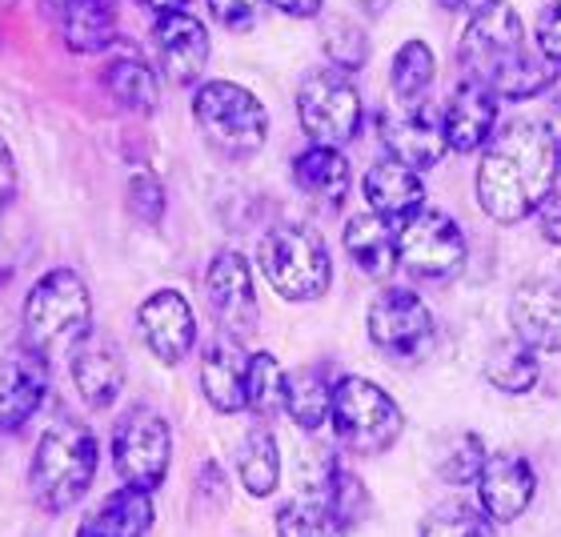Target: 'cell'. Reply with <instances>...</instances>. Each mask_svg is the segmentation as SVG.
Wrapping results in <instances>:
<instances>
[{"mask_svg": "<svg viewBox=\"0 0 561 537\" xmlns=\"http://www.w3.org/2000/svg\"><path fill=\"white\" fill-rule=\"evenodd\" d=\"M558 181V140L550 125L517 117L493 133L478 164V205L497 225L534 217Z\"/></svg>", "mask_w": 561, "mask_h": 537, "instance_id": "obj_1", "label": "cell"}, {"mask_svg": "<svg viewBox=\"0 0 561 537\" xmlns=\"http://www.w3.org/2000/svg\"><path fill=\"white\" fill-rule=\"evenodd\" d=\"M96 466H101L96 433L65 413L53 425H45L36 442L33 461H28V493L45 514H65L93 490Z\"/></svg>", "mask_w": 561, "mask_h": 537, "instance_id": "obj_2", "label": "cell"}, {"mask_svg": "<svg viewBox=\"0 0 561 537\" xmlns=\"http://www.w3.org/2000/svg\"><path fill=\"white\" fill-rule=\"evenodd\" d=\"M24 338L45 362L72 357L81 341L93 338V293L81 273L48 268L24 297Z\"/></svg>", "mask_w": 561, "mask_h": 537, "instance_id": "obj_3", "label": "cell"}, {"mask_svg": "<svg viewBox=\"0 0 561 537\" xmlns=\"http://www.w3.org/2000/svg\"><path fill=\"white\" fill-rule=\"evenodd\" d=\"M193 121L201 137L209 140V149L221 157L245 161L257 157L270 140V113L245 84L233 81H209L193 89Z\"/></svg>", "mask_w": 561, "mask_h": 537, "instance_id": "obj_4", "label": "cell"}, {"mask_svg": "<svg viewBox=\"0 0 561 537\" xmlns=\"http://www.w3.org/2000/svg\"><path fill=\"white\" fill-rule=\"evenodd\" d=\"M337 442L357 457L386 454L405 430V413L386 389L369 377H337L333 381V409H329Z\"/></svg>", "mask_w": 561, "mask_h": 537, "instance_id": "obj_5", "label": "cell"}, {"mask_svg": "<svg viewBox=\"0 0 561 537\" xmlns=\"http://www.w3.org/2000/svg\"><path fill=\"white\" fill-rule=\"evenodd\" d=\"M261 273L285 301H317L333 281L325 241L309 225H277L261 241Z\"/></svg>", "mask_w": 561, "mask_h": 537, "instance_id": "obj_6", "label": "cell"}, {"mask_svg": "<svg viewBox=\"0 0 561 537\" xmlns=\"http://www.w3.org/2000/svg\"><path fill=\"white\" fill-rule=\"evenodd\" d=\"M297 117L305 137L325 149H341L362 133V93L350 72L341 69H313L297 89Z\"/></svg>", "mask_w": 561, "mask_h": 537, "instance_id": "obj_7", "label": "cell"}, {"mask_svg": "<svg viewBox=\"0 0 561 537\" xmlns=\"http://www.w3.org/2000/svg\"><path fill=\"white\" fill-rule=\"evenodd\" d=\"M173 461V430L169 421L149 405H133L113 425V466L121 485L140 493L161 490Z\"/></svg>", "mask_w": 561, "mask_h": 537, "instance_id": "obj_8", "label": "cell"}, {"mask_svg": "<svg viewBox=\"0 0 561 537\" xmlns=\"http://www.w3.org/2000/svg\"><path fill=\"white\" fill-rule=\"evenodd\" d=\"M522 53H526L522 16L514 12V4L490 0L485 9L469 16L461 45H457V65H461L466 81H481L493 89Z\"/></svg>", "mask_w": 561, "mask_h": 537, "instance_id": "obj_9", "label": "cell"}, {"mask_svg": "<svg viewBox=\"0 0 561 537\" xmlns=\"http://www.w3.org/2000/svg\"><path fill=\"white\" fill-rule=\"evenodd\" d=\"M398 265L417 281H449L466 268V233L442 209H417L398 229Z\"/></svg>", "mask_w": 561, "mask_h": 537, "instance_id": "obj_10", "label": "cell"}, {"mask_svg": "<svg viewBox=\"0 0 561 537\" xmlns=\"http://www.w3.org/2000/svg\"><path fill=\"white\" fill-rule=\"evenodd\" d=\"M369 341L393 362L430 357L433 341H437L430 305L413 289H381L369 305Z\"/></svg>", "mask_w": 561, "mask_h": 537, "instance_id": "obj_11", "label": "cell"}, {"mask_svg": "<svg viewBox=\"0 0 561 537\" xmlns=\"http://www.w3.org/2000/svg\"><path fill=\"white\" fill-rule=\"evenodd\" d=\"M205 297H209V309L217 317L225 338L233 341H253L257 333V285H253V268L241 253L225 249L217 253L205 273Z\"/></svg>", "mask_w": 561, "mask_h": 537, "instance_id": "obj_12", "label": "cell"}, {"mask_svg": "<svg viewBox=\"0 0 561 537\" xmlns=\"http://www.w3.org/2000/svg\"><path fill=\"white\" fill-rule=\"evenodd\" d=\"M137 329L140 341L149 345V353L161 365H181L193 353V341H197L193 305L185 301V293L176 289L149 293L137 309Z\"/></svg>", "mask_w": 561, "mask_h": 537, "instance_id": "obj_13", "label": "cell"}, {"mask_svg": "<svg viewBox=\"0 0 561 537\" xmlns=\"http://www.w3.org/2000/svg\"><path fill=\"white\" fill-rule=\"evenodd\" d=\"M48 362L28 345L0 353V433L24 430L33 413L45 405Z\"/></svg>", "mask_w": 561, "mask_h": 537, "instance_id": "obj_14", "label": "cell"}, {"mask_svg": "<svg viewBox=\"0 0 561 537\" xmlns=\"http://www.w3.org/2000/svg\"><path fill=\"white\" fill-rule=\"evenodd\" d=\"M534 490H538V473L526 461V454L505 449V454L485 457L478 478V502L490 522H517L534 502Z\"/></svg>", "mask_w": 561, "mask_h": 537, "instance_id": "obj_15", "label": "cell"}, {"mask_svg": "<svg viewBox=\"0 0 561 537\" xmlns=\"http://www.w3.org/2000/svg\"><path fill=\"white\" fill-rule=\"evenodd\" d=\"M517 345L529 353H561V285L558 281H522L510 301Z\"/></svg>", "mask_w": 561, "mask_h": 537, "instance_id": "obj_16", "label": "cell"}, {"mask_svg": "<svg viewBox=\"0 0 561 537\" xmlns=\"http://www.w3.org/2000/svg\"><path fill=\"white\" fill-rule=\"evenodd\" d=\"M152 45H157L161 72L173 84L201 81V72H205V65H209V33H205V24H201L193 12H169V16H157Z\"/></svg>", "mask_w": 561, "mask_h": 537, "instance_id": "obj_17", "label": "cell"}, {"mask_svg": "<svg viewBox=\"0 0 561 537\" xmlns=\"http://www.w3.org/2000/svg\"><path fill=\"white\" fill-rule=\"evenodd\" d=\"M69 374H72V386L81 393V401L96 413H105V409L117 405L121 389H125V357L113 341H101V338H89L81 341L69 357Z\"/></svg>", "mask_w": 561, "mask_h": 537, "instance_id": "obj_18", "label": "cell"}, {"mask_svg": "<svg viewBox=\"0 0 561 537\" xmlns=\"http://www.w3.org/2000/svg\"><path fill=\"white\" fill-rule=\"evenodd\" d=\"M65 45L81 57L105 53L117 41V0H41Z\"/></svg>", "mask_w": 561, "mask_h": 537, "instance_id": "obj_19", "label": "cell"}, {"mask_svg": "<svg viewBox=\"0 0 561 537\" xmlns=\"http://www.w3.org/2000/svg\"><path fill=\"white\" fill-rule=\"evenodd\" d=\"M381 145H386L389 161L405 164L413 173H425L445 157V133L442 121L433 117L430 108H413V113H398V117H381Z\"/></svg>", "mask_w": 561, "mask_h": 537, "instance_id": "obj_20", "label": "cell"}, {"mask_svg": "<svg viewBox=\"0 0 561 537\" xmlns=\"http://www.w3.org/2000/svg\"><path fill=\"white\" fill-rule=\"evenodd\" d=\"M493 129H497V93L481 81H461L442 117L445 145L454 152H473L493 137Z\"/></svg>", "mask_w": 561, "mask_h": 537, "instance_id": "obj_21", "label": "cell"}, {"mask_svg": "<svg viewBox=\"0 0 561 537\" xmlns=\"http://www.w3.org/2000/svg\"><path fill=\"white\" fill-rule=\"evenodd\" d=\"M245 357L241 341L213 338V345L201 353V389L217 413H241L245 409Z\"/></svg>", "mask_w": 561, "mask_h": 537, "instance_id": "obj_22", "label": "cell"}, {"mask_svg": "<svg viewBox=\"0 0 561 537\" xmlns=\"http://www.w3.org/2000/svg\"><path fill=\"white\" fill-rule=\"evenodd\" d=\"M362 193L369 201V209L386 221H405L417 209H425V185H421V173L405 169L398 161H377L369 164V173L362 181Z\"/></svg>", "mask_w": 561, "mask_h": 537, "instance_id": "obj_23", "label": "cell"}, {"mask_svg": "<svg viewBox=\"0 0 561 537\" xmlns=\"http://www.w3.org/2000/svg\"><path fill=\"white\" fill-rule=\"evenodd\" d=\"M152 498L140 490L121 485L105 502L89 510L77 526V537H145L152 529Z\"/></svg>", "mask_w": 561, "mask_h": 537, "instance_id": "obj_24", "label": "cell"}, {"mask_svg": "<svg viewBox=\"0 0 561 537\" xmlns=\"http://www.w3.org/2000/svg\"><path fill=\"white\" fill-rule=\"evenodd\" d=\"M345 253L353 258V265L362 268L365 277L386 281L393 268H398V229L377 217V213H357L350 225H345Z\"/></svg>", "mask_w": 561, "mask_h": 537, "instance_id": "obj_25", "label": "cell"}, {"mask_svg": "<svg viewBox=\"0 0 561 537\" xmlns=\"http://www.w3.org/2000/svg\"><path fill=\"white\" fill-rule=\"evenodd\" d=\"M293 181L305 197L317 205L337 209L341 201L350 197V161L341 149H325V145H309V149L293 161Z\"/></svg>", "mask_w": 561, "mask_h": 537, "instance_id": "obj_26", "label": "cell"}, {"mask_svg": "<svg viewBox=\"0 0 561 537\" xmlns=\"http://www.w3.org/2000/svg\"><path fill=\"white\" fill-rule=\"evenodd\" d=\"M105 89L121 108L140 113V117H149L152 108H157V101H161V81H157V69H152L145 57H137V53L108 60Z\"/></svg>", "mask_w": 561, "mask_h": 537, "instance_id": "obj_27", "label": "cell"}, {"mask_svg": "<svg viewBox=\"0 0 561 537\" xmlns=\"http://www.w3.org/2000/svg\"><path fill=\"white\" fill-rule=\"evenodd\" d=\"M329 409H333V377H329V365H301V369H293L285 413L305 433H317L329 421Z\"/></svg>", "mask_w": 561, "mask_h": 537, "instance_id": "obj_28", "label": "cell"}, {"mask_svg": "<svg viewBox=\"0 0 561 537\" xmlns=\"http://www.w3.org/2000/svg\"><path fill=\"white\" fill-rule=\"evenodd\" d=\"M433 77H437V65H433V48L425 41H405V45L393 53V69H389V84L398 93V105L405 113L413 108H425L433 89Z\"/></svg>", "mask_w": 561, "mask_h": 537, "instance_id": "obj_29", "label": "cell"}, {"mask_svg": "<svg viewBox=\"0 0 561 537\" xmlns=\"http://www.w3.org/2000/svg\"><path fill=\"white\" fill-rule=\"evenodd\" d=\"M237 473H241V485L253 498H270L280 485V449H277V437L265 425H253L245 433L241 454H237Z\"/></svg>", "mask_w": 561, "mask_h": 537, "instance_id": "obj_30", "label": "cell"}, {"mask_svg": "<svg viewBox=\"0 0 561 537\" xmlns=\"http://www.w3.org/2000/svg\"><path fill=\"white\" fill-rule=\"evenodd\" d=\"M289 398V374L280 369L273 353H249L245 357V409L257 418H280Z\"/></svg>", "mask_w": 561, "mask_h": 537, "instance_id": "obj_31", "label": "cell"}, {"mask_svg": "<svg viewBox=\"0 0 561 537\" xmlns=\"http://www.w3.org/2000/svg\"><path fill=\"white\" fill-rule=\"evenodd\" d=\"M280 537H350V526L337 517V510L325 498H305L277 510Z\"/></svg>", "mask_w": 561, "mask_h": 537, "instance_id": "obj_32", "label": "cell"}, {"mask_svg": "<svg viewBox=\"0 0 561 537\" xmlns=\"http://www.w3.org/2000/svg\"><path fill=\"white\" fill-rule=\"evenodd\" d=\"M485 381L502 393H529L538 386V353L526 345H497L485 362Z\"/></svg>", "mask_w": 561, "mask_h": 537, "instance_id": "obj_33", "label": "cell"}, {"mask_svg": "<svg viewBox=\"0 0 561 537\" xmlns=\"http://www.w3.org/2000/svg\"><path fill=\"white\" fill-rule=\"evenodd\" d=\"M421 537H497L493 522L481 510L466 502H449L437 505L433 514H425L421 522Z\"/></svg>", "mask_w": 561, "mask_h": 537, "instance_id": "obj_34", "label": "cell"}, {"mask_svg": "<svg viewBox=\"0 0 561 537\" xmlns=\"http://www.w3.org/2000/svg\"><path fill=\"white\" fill-rule=\"evenodd\" d=\"M321 48L333 60V69L341 72H357L369 60V36L345 16H329L325 28H321Z\"/></svg>", "mask_w": 561, "mask_h": 537, "instance_id": "obj_35", "label": "cell"}, {"mask_svg": "<svg viewBox=\"0 0 561 537\" xmlns=\"http://www.w3.org/2000/svg\"><path fill=\"white\" fill-rule=\"evenodd\" d=\"M485 442L478 433H461L454 445H445V454L437 457V478L445 485H469V481L481 478V466H485Z\"/></svg>", "mask_w": 561, "mask_h": 537, "instance_id": "obj_36", "label": "cell"}, {"mask_svg": "<svg viewBox=\"0 0 561 537\" xmlns=\"http://www.w3.org/2000/svg\"><path fill=\"white\" fill-rule=\"evenodd\" d=\"M325 502L337 510V517L350 529L357 526V522H365V517H369V510H374V498H369V490H365V481L357 478V473H350L345 466H329Z\"/></svg>", "mask_w": 561, "mask_h": 537, "instance_id": "obj_37", "label": "cell"}, {"mask_svg": "<svg viewBox=\"0 0 561 537\" xmlns=\"http://www.w3.org/2000/svg\"><path fill=\"white\" fill-rule=\"evenodd\" d=\"M129 213L137 217V221H145V225H157L164 217V188H161V181L152 173H137L129 181Z\"/></svg>", "mask_w": 561, "mask_h": 537, "instance_id": "obj_38", "label": "cell"}, {"mask_svg": "<svg viewBox=\"0 0 561 537\" xmlns=\"http://www.w3.org/2000/svg\"><path fill=\"white\" fill-rule=\"evenodd\" d=\"M265 4H270V0H209V12L221 28H229V33H245V28L257 24Z\"/></svg>", "mask_w": 561, "mask_h": 537, "instance_id": "obj_39", "label": "cell"}, {"mask_svg": "<svg viewBox=\"0 0 561 537\" xmlns=\"http://www.w3.org/2000/svg\"><path fill=\"white\" fill-rule=\"evenodd\" d=\"M538 53L561 69V4H550L538 16Z\"/></svg>", "mask_w": 561, "mask_h": 537, "instance_id": "obj_40", "label": "cell"}, {"mask_svg": "<svg viewBox=\"0 0 561 537\" xmlns=\"http://www.w3.org/2000/svg\"><path fill=\"white\" fill-rule=\"evenodd\" d=\"M538 225H541V237H546V241L561 245V181H553V188L538 205Z\"/></svg>", "mask_w": 561, "mask_h": 537, "instance_id": "obj_41", "label": "cell"}, {"mask_svg": "<svg viewBox=\"0 0 561 537\" xmlns=\"http://www.w3.org/2000/svg\"><path fill=\"white\" fill-rule=\"evenodd\" d=\"M205 493L213 498V505H225V502H229V485H225L221 469L213 466V461L205 466V473H201V481H197V502L205 498Z\"/></svg>", "mask_w": 561, "mask_h": 537, "instance_id": "obj_42", "label": "cell"}, {"mask_svg": "<svg viewBox=\"0 0 561 537\" xmlns=\"http://www.w3.org/2000/svg\"><path fill=\"white\" fill-rule=\"evenodd\" d=\"M16 193V161H12V149L9 140L0 137V205Z\"/></svg>", "mask_w": 561, "mask_h": 537, "instance_id": "obj_43", "label": "cell"}, {"mask_svg": "<svg viewBox=\"0 0 561 537\" xmlns=\"http://www.w3.org/2000/svg\"><path fill=\"white\" fill-rule=\"evenodd\" d=\"M273 9L289 12V16H297V21H305V16H317L321 12V0H270Z\"/></svg>", "mask_w": 561, "mask_h": 537, "instance_id": "obj_44", "label": "cell"}, {"mask_svg": "<svg viewBox=\"0 0 561 537\" xmlns=\"http://www.w3.org/2000/svg\"><path fill=\"white\" fill-rule=\"evenodd\" d=\"M145 4H149L157 16H169V12H188L193 0H145Z\"/></svg>", "mask_w": 561, "mask_h": 537, "instance_id": "obj_45", "label": "cell"}, {"mask_svg": "<svg viewBox=\"0 0 561 537\" xmlns=\"http://www.w3.org/2000/svg\"><path fill=\"white\" fill-rule=\"evenodd\" d=\"M437 4H442V9H449V12H469V16H473V12H481L490 0H437Z\"/></svg>", "mask_w": 561, "mask_h": 537, "instance_id": "obj_46", "label": "cell"}, {"mask_svg": "<svg viewBox=\"0 0 561 537\" xmlns=\"http://www.w3.org/2000/svg\"><path fill=\"white\" fill-rule=\"evenodd\" d=\"M546 96H553V105L561 108V69L553 72V81H550V89H546Z\"/></svg>", "mask_w": 561, "mask_h": 537, "instance_id": "obj_47", "label": "cell"}, {"mask_svg": "<svg viewBox=\"0 0 561 537\" xmlns=\"http://www.w3.org/2000/svg\"><path fill=\"white\" fill-rule=\"evenodd\" d=\"M362 4H365V9H369V12H374V16H377V12H381V9H386V4H389V0H362Z\"/></svg>", "mask_w": 561, "mask_h": 537, "instance_id": "obj_48", "label": "cell"}, {"mask_svg": "<svg viewBox=\"0 0 561 537\" xmlns=\"http://www.w3.org/2000/svg\"><path fill=\"white\" fill-rule=\"evenodd\" d=\"M558 181H561V140H558Z\"/></svg>", "mask_w": 561, "mask_h": 537, "instance_id": "obj_49", "label": "cell"}, {"mask_svg": "<svg viewBox=\"0 0 561 537\" xmlns=\"http://www.w3.org/2000/svg\"><path fill=\"white\" fill-rule=\"evenodd\" d=\"M553 4H561V0H553Z\"/></svg>", "mask_w": 561, "mask_h": 537, "instance_id": "obj_50", "label": "cell"}, {"mask_svg": "<svg viewBox=\"0 0 561 537\" xmlns=\"http://www.w3.org/2000/svg\"><path fill=\"white\" fill-rule=\"evenodd\" d=\"M0 209H4V205H0Z\"/></svg>", "mask_w": 561, "mask_h": 537, "instance_id": "obj_51", "label": "cell"}]
</instances>
